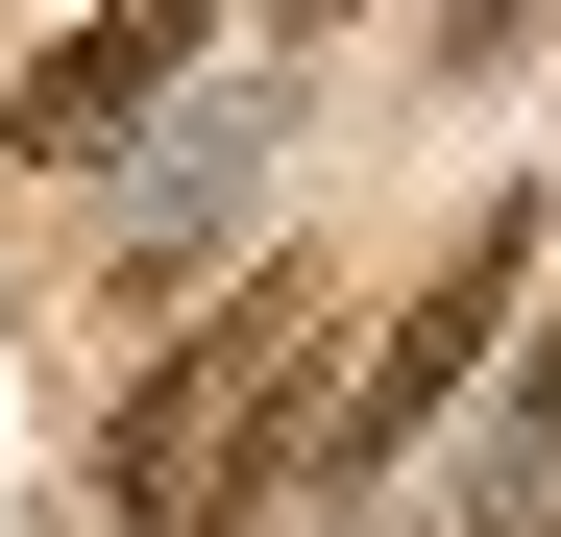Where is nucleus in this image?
Instances as JSON below:
<instances>
[{"label": "nucleus", "mask_w": 561, "mask_h": 537, "mask_svg": "<svg viewBox=\"0 0 561 537\" xmlns=\"http://www.w3.org/2000/svg\"><path fill=\"white\" fill-rule=\"evenodd\" d=\"M318 342H342L318 268H244L196 342H147L123 439H99V537H268L294 513V439H318Z\"/></svg>", "instance_id": "obj_1"}, {"label": "nucleus", "mask_w": 561, "mask_h": 537, "mask_svg": "<svg viewBox=\"0 0 561 537\" xmlns=\"http://www.w3.org/2000/svg\"><path fill=\"white\" fill-rule=\"evenodd\" d=\"M513 294H537V196L439 244V294H415V318H391V342H366V367L318 391V439H294V489H366V465H415V439L463 415V367L513 342Z\"/></svg>", "instance_id": "obj_2"}, {"label": "nucleus", "mask_w": 561, "mask_h": 537, "mask_svg": "<svg viewBox=\"0 0 561 537\" xmlns=\"http://www.w3.org/2000/svg\"><path fill=\"white\" fill-rule=\"evenodd\" d=\"M196 25H220V0H99V25H73L25 99H0V147H25V171H99V147L171 99V49H196Z\"/></svg>", "instance_id": "obj_3"}, {"label": "nucleus", "mask_w": 561, "mask_h": 537, "mask_svg": "<svg viewBox=\"0 0 561 537\" xmlns=\"http://www.w3.org/2000/svg\"><path fill=\"white\" fill-rule=\"evenodd\" d=\"M439 25H463V49H489V73H513V49H537V25H561V0H439Z\"/></svg>", "instance_id": "obj_4"}, {"label": "nucleus", "mask_w": 561, "mask_h": 537, "mask_svg": "<svg viewBox=\"0 0 561 537\" xmlns=\"http://www.w3.org/2000/svg\"><path fill=\"white\" fill-rule=\"evenodd\" d=\"M268 25H294V49H318V25H366V0H268Z\"/></svg>", "instance_id": "obj_5"}]
</instances>
